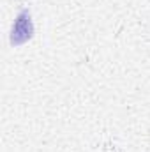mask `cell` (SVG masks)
Wrapping results in <instances>:
<instances>
[{
  "label": "cell",
  "instance_id": "obj_1",
  "mask_svg": "<svg viewBox=\"0 0 150 152\" xmlns=\"http://www.w3.org/2000/svg\"><path fill=\"white\" fill-rule=\"evenodd\" d=\"M34 32H36V27H34L32 12L28 9H21L16 14L14 21H12V27H11V34H9L11 46L18 48V46L27 44L30 39L34 37Z\"/></svg>",
  "mask_w": 150,
  "mask_h": 152
}]
</instances>
